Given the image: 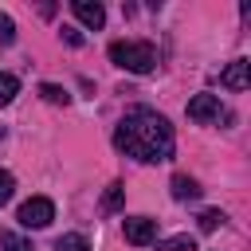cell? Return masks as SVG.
Here are the masks:
<instances>
[{
	"instance_id": "cell-6",
	"label": "cell",
	"mask_w": 251,
	"mask_h": 251,
	"mask_svg": "<svg viewBox=\"0 0 251 251\" xmlns=\"http://www.w3.org/2000/svg\"><path fill=\"white\" fill-rule=\"evenodd\" d=\"M220 86H224V90H247V86H251V63H247V59L227 63V71L220 75Z\"/></svg>"
},
{
	"instance_id": "cell-1",
	"label": "cell",
	"mask_w": 251,
	"mask_h": 251,
	"mask_svg": "<svg viewBox=\"0 0 251 251\" xmlns=\"http://www.w3.org/2000/svg\"><path fill=\"white\" fill-rule=\"evenodd\" d=\"M114 145H118L126 157L141 161V165H157V161H169V157H173L176 137H173V126H169L157 110H149V106H133V110L118 122V129H114Z\"/></svg>"
},
{
	"instance_id": "cell-10",
	"label": "cell",
	"mask_w": 251,
	"mask_h": 251,
	"mask_svg": "<svg viewBox=\"0 0 251 251\" xmlns=\"http://www.w3.org/2000/svg\"><path fill=\"white\" fill-rule=\"evenodd\" d=\"M157 251H196V239L192 235H173V239H161Z\"/></svg>"
},
{
	"instance_id": "cell-4",
	"label": "cell",
	"mask_w": 251,
	"mask_h": 251,
	"mask_svg": "<svg viewBox=\"0 0 251 251\" xmlns=\"http://www.w3.org/2000/svg\"><path fill=\"white\" fill-rule=\"evenodd\" d=\"M188 118L200 122V126H212V122L224 118V106H220L216 94H196V98H188Z\"/></svg>"
},
{
	"instance_id": "cell-13",
	"label": "cell",
	"mask_w": 251,
	"mask_h": 251,
	"mask_svg": "<svg viewBox=\"0 0 251 251\" xmlns=\"http://www.w3.org/2000/svg\"><path fill=\"white\" fill-rule=\"evenodd\" d=\"M39 94H43L47 102H55V106H67V102H71V94H67L63 86H55V82H43V86H39Z\"/></svg>"
},
{
	"instance_id": "cell-14",
	"label": "cell",
	"mask_w": 251,
	"mask_h": 251,
	"mask_svg": "<svg viewBox=\"0 0 251 251\" xmlns=\"http://www.w3.org/2000/svg\"><path fill=\"white\" fill-rule=\"evenodd\" d=\"M122 196H126V188H122V184H110L106 196H102V212H118V208H122Z\"/></svg>"
},
{
	"instance_id": "cell-17",
	"label": "cell",
	"mask_w": 251,
	"mask_h": 251,
	"mask_svg": "<svg viewBox=\"0 0 251 251\" xmlns=\"http://www.w3.org/2000/svg\"><path fill=\"white\" fill-rule=\"evenodd\" d=\"M0 43H16V24L8 12H0Z\"/></svg>"
},
{
	"instance_id": "cell-11",
	"label": "cell",
	"mask_w": 251,
	"mask_h": 251,
	"mask_svg": "<svg viewBox=\"0 0 251 251\" xmlns=\"http://www.w3.org/2000/svg\"><path fill=\"white\" fill-rule=\"evenodd\" d=\"M55 251H90V243H86V235H59Z\"/></svg>"
},
{
	"instance_id": "cell-7",
	"label": "cell",
	"mask_w": 251,
	"mask_h": 251,
	"mask_svg": "<svg viewBox=\"0 0 251 251\" xmlns=\"http://www.w3.org/2000/svg\"><path fill=\"white\" fill-rule=\"evenodd\" d=\"M71 12H75L86 27H94V31L106 24V8H102L98 0H75V4H71Z\"/></svg>"
},
{
	"instance_id": "cell-8",
	"label": "cell",
	"mask_w": 251,
	"mask_h": 251,
	"mask_svg": "<svg viewBox=\"0 0 251 251\" xmlns=\"http://www.w3.org/2000/svg\"><path fill=\"white\" fill-rule=\"evenodd\" d=\"M169 188H173L176 200H196V196H200V184H196L192 176H184V173H176V176L169 180Z\"/></svg>"
},
{
	"instance_id": "cell-3",
	"label": "cell",
	"mask_w": 251,
	"mask_h": 251,
	"mask_svg": "<svg viewBox=\"0 0 251 251\" xmlns=\"http://www.w3.org/2000/svg\"><path fill=\"white\" fill-rule=\"evenodd\" d=\"M16 220H20L24 227H47V224L55 220V204H51L47 196H31V200H24V204H20Z\"/></svg>"
},
{
	"instance_id": "cell-18",
	"label": "cell",
	"mask_w": 251,
	"mask_h": 251,
	"mask_svg": "<svg viewBox=\"0 0 251 251\" xmlns=\"http://www.w3.org/2000/svg\"><path fill=\"white\" fill-rule=\"evenodd\" d=\"M63 39H67V43H71V47H82V35H78V31H75V27H63Z\"/></svg>"
},
{
	"instance_id": "cell-2",
	"label": "cell",
	"mask_w": 251,
	"mask_h": 251,
	"mask_svg": "<svg viewBox=\"0 0 251 251\" xmlns=\"http://www.w3.org/2000/svg\"><path fill=\"white\" fill-rule=\"evenodd\" d=\"M110 63H118L122 71H133V75H149L157 67V47L141 43V39H118V43H110Z\"/></svg>"
},
{
	"instance_id": "cell-15",
	"label": "cell",
	"mask_w": 251,
	"mask_h": 251,
	"mask_svg": "<svg viewBox=\"0 0 251 251\" xmlns=\"http://www.w3.org/2000/svg\"><path fill=\"white\" fill-rule=\"evenodd\" d=\"M224 220H227V216H224L220 208H208V212H200V231H216Z\"/></svg>"
},
{
	"instance_id": "cell-9",
	"label": "cell",
	"mask_w": 251,
	"mask_h": 251,
	"mask_svg": "<svg viewBox=\"0 0 251 251\" xmlns=\"http://www.w3.org/2000/svg\"><path fill=\"white\" fill-rule=\"evenodd\" d=\"M16 94H20V78L8 75V71H0V106H8Z\"/></svg>"
},
{
	"instance_id": "cell-16",
	"label": "cell",
	"mask_w": 251,
	"mask_h": 251,
	"mask_svg": "<svg viewBox=\"0 0 251 251\" xmlns=\"http://www.w3.org/2000/svg\"><path fill=\"white\" fill-rule=\"evenodd\" d=\"M12 192H16V176H12L8 169H0V208L12 200Z\"/></svg>"
},
{
	"instance_id": "cell-5",
	"label": "cell",
	"mask_w": 251,
	"mask_h": 251,
	"mask_svg": "<svg viewBox=\"0 0 251 251\" xmlns=\"http://www.w3.org/2000/svg\"><path fill=\"white\" fill-rule=\"evenodd\" d=\"M153 239H157V220H149V216H129V220H126V243L145 247V243H153Z\"/></svg>"
},
{
	"instance_id": "cell-12",
	"label": "cell",
	"mask_w": 251,
	"mask_h": 251,
	"mask_svg": "<svg viewBox=\"0 0 251 251\" xmlns=\"http://www.w3.org/2000/svg\"><path fill=\"white\" fill-rule=\"evenodd\" d=\"M0 251H35L27 239H20L16 231H0Z\"/></svg>"
}]
</instances>
